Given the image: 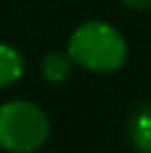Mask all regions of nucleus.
Masks as SVG:
<instances>
[{
  "label": "nucleus",
  "mask_w": 151,
  "mask_h": 153,
  "mask_svg": "<svg viewBox=\"0 0 151 153\" xmlns=\"http://www.w3.org/2000/svg\"><path fill=\"white\" fill-rule=\"evenodd\" d=\"M68 58L89 71L112 73L124 64L126 42L112 25L89 21L73 33L68 42Z\"/></svg>",
  "instance_id": "nucleus-1"
},
{
  "label": "nucleus",
  "mask_w": 151,
  "mask_h": 153,
  "mask_svg": "<svg viewBox=\"0 0 151 153\" xmlns=\"http://www.w3.org/2000/svg\"><path fill=\"white\" fill-rule=\"evenodd\" d=\"M50 134L46 114L29 102H8L0 105V147L13 153L39 149Z\"/></svg>",
  "instance_id": "nucleus-2"
},
{
  "label": "nucleus",
  "mask_w": 151,
  "mask_h": 153,
  "mask_svg": "<svg viewBox=\"0 0 151 153\" xmlns=\"http://www.w3.org/2000/svg\"><path fill=\"white\" fill-rule=\"evenodd\" d=\"M130 139L141 153H151V103L135 114L130 122Z\"/></svg>",
  "instance_id": "nucleus-3"
},
{
  "label": "nucleus",
  "mask_w": 151,
  "mask_h": 153,
  "mask_svg": "<svg viewBox=\"0 0 151 153\" xmlns=\"http://www.w3.org/2000/svg\"><path fill=\"white\" fill-rule=\"evenodd\" d=\"M21 75H23L21 54L6 44H0V89L19 81Z\"/></svg>",
  "instance_id": "nucleus-4"
},
{
  "label": "nucleus",
  "mask_w": 151,
  "mask_h": 153,
  "mask_svg": "<svg viewBox=\"0 0 151 153\" xmlns=\"http://www.w3.org/2000/svg\"><path fill=\"white\" fill-rule=\"evenodd\" d=\"M42 75L48 83H62L71 75V60L60 52H48L42 60Z\"/></svg>",
  "instance_id": "nucleus-5"
},
{
  "label": "nucleus",
  "mask_w": 151,
  "mask_h": 153,
  "mask_svg": "<svg viewBox=\"0 0 151 153\" xmlns=\"http://www.w3.org/2000/svg\"><path fill=\"white\" fill-rule=\"evenodd\" d=\"M122 4H126L128 8H137V10L151 8V0H122Z\"/></svg>",
  "instance_id": "nucleus-6"
}]
</instances>
